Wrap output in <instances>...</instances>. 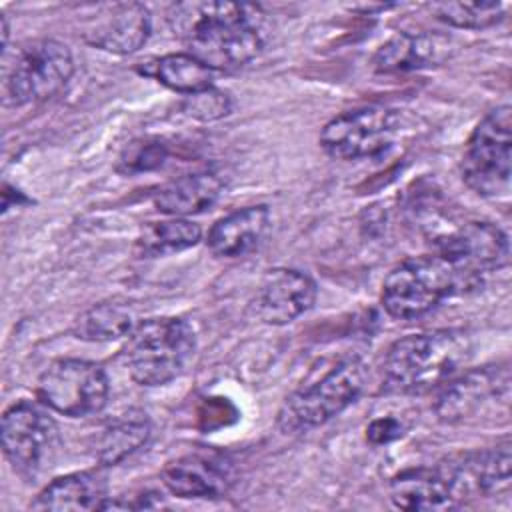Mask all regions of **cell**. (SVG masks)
<instances>
[{
	"mask_svg": "<svg viewBox=\"0 0 512 512\" xmlns=\"http://www.w3.org/2000/svg\"><path fill=\"white\" fill-rule=\"evenodd\" d=\"M108 500L106 476L100 470H82L54 478L30 502V510H104Z\"/></svg>",
	"mask_w": 512,
	"mask_h": 512,
	"instance_id": "ac0fdd59",
	"label": "cell"
},
{
	"mask_svg": "<svg viewBox=\"0 0 512 512\" xmlns=\"http://www.w3.org/2000/svg\"><path fill=\"white\" fill-rule=\"evenodd\" d=\"M0 442L14 472L30 480L54 460L60 434L54 418L42 406L20 400L2 414Z\"/></svg>",
	"mask_w": 512,
	"mask_h": 512,
	"instance_id": "ba28073f",
	"label": "cell"
},
{
	"mask_svg": "<svg viewBox=\"0 0 512 512\" xmlns=\"http://www.w3.org/2000/svg\"><path fill=\"white\" fill-rule=\"evenodd\" d=\"M80 34L86 44L104 52L132 54L150 36V12L140 2L108 4L84 22Z\"/></svg>",
	"mask_w": 512,
	"mask_h": 512,
	"instance_id": "5bb4252c",
	"label": "cell"
},
{
	"mask_svg": "<svg viewBox=\"0 0 512 512\" xmlns=\"http://www.w3.org/2000/svg\"><path fill=\"white\" fill-rule=\"evenodd\" d=\"M508 390L510 374L506 366L472 368L444 382L434 412L446 424L466 422L498 402L508 404Z\"/></svg>",
	"mask_w": 512,
	"mask_h": 512,
	"instance_id": "7c38bea8",
	"label": "cell"
},
{
	"mask_svg": "<svg viewBox=\"0 0 512 512\" xmlns=\"http://www.w3.org/2000/svg\"><path fill=\"white\" fill-rule=\"evenodd\" d=\"M196 352L192 326L174 316L148 318L134 326L122 350L128 374L140 386H162L178 378Z\"/></svg>",
	"mask_w": 512,
	"mask_h": 512,
	"instance_id": "3957f363",
	"label": "cell"
},
{
	"mask_svg": "<svg viewBox=\"0 0 512 512\" xmlns=\"http://www.w3.org/2000/svg\"><path fill=\"white\" fill-rule=\"evenodd\" d=\"M512 162V108L508 104L490 110L470 134L460 174L464 184L480 196H500L510 186Z\"/></svg>",
	"mask_w": 512,
	"mask_h": 512,
	"instance_id": "8992f818",
	"label": "cell"
},
{
	"mask_svg": "<svg viewBox=\"0 0 512 512\" xmlns=\"http://www.w3.org/2000/svg\"><path fill=\"white\" fill-rule=\"evenodd\" d=\"M430 10L438 20L468 30H482L498 24L504 18L506 6L500 2H438Z\"/></svg>",
	"mask_w": 512,
	"mask_h": 512,
	"instance_id": "484cf974",
	"label": "cell"
},
{
	"mask_svg": "<svg viewBox=\"0 0 512 512\" xmlns=\"http://www.w3.org/2000/svg\"><path fill=\"white\" fill-rule=\"evenodd\" d=\"M136 326V316L130 304L124 302H100L84 310L72 326V332L80 340L108 342L128 336Z\"/></svg>",
	"mask_w": 512,
	"mask_h": 512,
	"instance_id": "603a6c76",
	"label": "cell"
},
{
	"mask_svg": "<svg viewBox=\"0 0 512 512\" xmlns=\"http://www.w3.org/2000/svg\"><path fill=\"white\" fill-rule=\"evenodd\" d=\"M108 376L90 360H54L36 382V396L42 406L70 418H84L100 412L108 402Z\"/></svg>",
	"mask_w": 512,
	"mask_h": 512,
	"instance_id": "52a82bcc",
	"label": "cell"
},
{
	"mask_svg": "<svg viewBox=\"0 0 512 512\" xmlns=\"http://www.w3.org/2000/svg\"><path fill=\"white\" fill-rule=\"evenodd\" d=\"M202 238V230L188 218H170L162 222H150L142 228L136 250L140 256L154 258L192 248Z\"/></svg>",
	"mask_w": 512,
	"mask_h": 512,
	"instance_id": "d4e9b609",
	"label": "cell"
},
{
	"mask_svg": "<svg viewBox=\"0 0 512 512\" xmlns=\"http://www.w3.org/2000/svg\"><path fill=\"white\" fill-rule=\"evenodd\" d=\"M404 434V426L398 418L394 416H382L376 418L368 424L366 428V440L374 446H382V444H390L394 440H398Z\"/></svg>",
	"mask_w": 512,
	"mask_h": 512,
	"instance_id": "f1b7e54d",
	"label": "cell"
},
{
	"mask_svg": "<svg viewBox=\"0 0 512 512\" xmlns=\"http://www.w3.org/2000/svg\"><path fill=\"white\" fill-rule=\"evenodd\" d=\"M142 72L154 76L166 88L180 94H188V96L212 88V80H214L212 70L188 52H174V54L160 56L150 64V68Z\"/></svg>",
	"mask_w": 512,
	"mask_h": 512,
	"instance_id": "cb8c5ba5",
	"label": "cell"
},
{
	"mask_svg": "<svg viewBox=\"0 0 512 512\" xmlns=\"http://www.w3.org/2000/svg\"><path fill=\"white\" fill-rule=\"evenodd\" d=\"M398 114L370 104L334 116L320 132V146L336 160H360L382 154L394 140Z\"/></svg>",
	"mask_w": 512,
	"mask_h": 512,
	"instance_id": "9c48e42d",
	"label": "cell"
},
{
	"mask_svg": "<svg viewBox=\"0 0 512 512\" xmlns=\"http://www.w3.org/2000/svg\"><path fill=\"white\" fill-rule=\"evenodd\" d=\"M510 442L462 454L458 458L446 460L456 502L462 504L472 496H494L498 492H506L510 486Z\"/></svg>",
	"mask_w": 512,
	"mask_h": 512,
	"instance_id": "2e32d148",
	"label": "cell"
},
{
	"mask_svg": "<svg viewBox=\"0 0 512 512\" xmlns=\"http://www.w3.org/2000/svg\"><path fill=\"white\" fill-rule=\"evenodd\" d=\"M368 366L360 356H346L316 382L294 390L280 406L276 426L284 434L308 432L348 408L364 390Z\"/></svg>",
	"mask_w": 512,
	"mask_h": 512,
	"instance_id": "277c9868",
	"label": "cell"
},
{
	"mask_svg": "<svg viewBox=\"0 0 512 512\" xmlns=\"http://www.w3.org/2000/svg\"><path fill=\"white\" fill-rule=\"evenodd\" d=\"M264 12L256 4L176 2L166 20L188 54L214 70H236L264 46Z\"/></svg>",
	"mask_w": 512,
	"mask_h": 512,
	"instance_id": "6da1fadb",
	"label": "cell"
},
{
	"mask_svg": "<svg viewBox=\"0 0 512 512\" xmlns=\"http://www.w3.org/2000/svg\"><path fill=\"white\" fill-rule=\"evenodd\" d=\"M184 108L192 118H198V120L206 122V120H216V118L228 114L230 100L224 92L208 88V90L190 94Z\"/></svg>",
	"mask_w": 512,
	"mask_h": 512,
	"instance_id": "83f0119b",
	"label": "cell"
},
{
	"mask_svg": "<svg viewBox=\"0 0 512 512\" xmlns=\"http://www.w3.org/2000/svg\"><path fill=\"white\" fill-rule=\"evenodd\" d=\"M434 254L442 256L458 274L460 286H472L482 274L508 264L506 234L490 222H466L434 240Z\"/></svg>",
	"mask_w": 512,
	"mask_h": 512,
	"instance_id": "8fae6325",
	"label": "cell"
},
{
	"mask_svg": "<svg viewBox=\"0 0 512 512\" xmlns=\"http://www.w3.org/2000/svg\"><path fill=\"white\" fill-rule=\"evenodd\" d=\"M152 432L150 418L144 410L130 408L110 420L96 438L94 456L102 466H114L142 448Z\"/></svg>",
	"mask_w": 512,
	"mask_h": 512,
	"instance_id": "7402d4cb",
	"label": "cell"
},
{
	"mask_svg": "<svg viewBox=\"0 0 512 512\" xmlns=\"http://www.w3.org/2000/svg\"><path fill=\"white\" fill-rule=\"evenodd\" d=\"M460 286L454 268L438 254H424L402 260L382 284L380 302L388 316L412 320L436 308Z\"/></svg>",
	"mask_w": 512,
	"mask_h": 512,
	"instance_id": "5b68a950",
	"label": "cell"
},
{
	"mask_svg": "<svg viewBox=\"0 0 512 512\" xmlns=\"http://www.w3.org/2000/svg\"><path fill=\"white\" fill-rule=\"evenodd\" d=\"M316 300V282L294 268H272L260 280L250 302L254 318L264 324H290L312 308Z\"/></svg>",
	"mask_w": 512,
	"mask_h": 512,
	"instance_id": "4fadbf2b",
	"label": "cell"
},
{
	"mask_svg": "<svg viewBox=\"0 0 512 512\" xmlns=\"http://www.w3.org/2000/svg\"><path fill=\"white\" fill-rule=\"evenodd\" d=\"M224 182L214 172H192L162 184L152 200L154 206L172 218H186L210 208L222 194Z\"/></svg>",
	"mask_w": 512,
	"mask_h": 512,
	"instance_id": "ffe728a7",
	"label": "cell"
},
{
	"mask_svg": "<svg viewBox=\"0 0 512 512\" xmlns=\"http://www.w3.org/2000/svg\"><path fill=\"white\" fill-rule=\"evenodd\" d=\"M8 34H10L8 20H6V16L2 14V46H6V44H8Z\"/></svg>",
	"mask_w": 512,
	"mask_h": 512,
	"instance_id": "f546056e",
	"label": "cell"
},
{
	"mask_svg": "<svg viewBox=\"0 0 512 512\" xmlns=\"http://www.w3.org/2000/svg\"><path fill=\"white\" fill-rule=\"evenodd\" d=\"M268 226V206H246L218 218L206 234V246L214 256L240 258L252 252L262 242Z\"/></svg>",
	"mask_w": 512,
	"mask_h": 512,
	"instance_id": "d6986e66",
	"label": "cell"
},
{
	"mask_svg": "<svg viewBox=\"0 0 512 512\" xmlns=\"http://www.w3.org/2000/svg\"><path fill=\"white\" fill-rule=\"evenodd\" d=\"M388 498L400 510H442L458 506L444 462L398 472L388 484Z\"/></svg>",
	"mask_w": 512,
	"mask_h": 512,
	"instance_id": "e0dca14e",
	"label": "cell"
},
{
	"mask_svg": "<svg viewBox=\"0 0 512 512\" xmlns=\"http://www.w3.org/2000/svg\"><path fill=\"white\" fill-rule=\"evenodd\" d=\"M168 150L162 142L156 140H140L132 142L124 148L118 158V170L124 174H138L148 172L164 164Z\"/></svg>",
	"mask_w": 512,
	"mask_h": 512,
	"instance_id": "4316f807",
	"label": "cell"
},
{
	"mask_svg": "<svg viewBox=\"0 0 512 512\" xmlns=\"http://www.w3.org/2000/svg\"><path fill=\"white\" fill-rule=\"evenodd\" d=\"M448 48V42L430 34H396L384 42L374 58L372 68L380 74L408 72L432 62H438Z\"/></svg>",
	"mask_w": 512,
	"mask_h": 512,
	"instance_id": "44dd1931",
	"label": "cell"
},
{
	"mask_svg": "<svg viewBox=\"0 0 512 512\" xmlns=\"http://www.w3.org/2000/svg\"><path fill=\"white\" fill-rule=\"evenodd\" d=\"M232 462L218 452H190L162 468V484L178 498H220L234 484Z\"/></svg>",
	"mask_w": 512,
	"mask_h": 512,
	"instance_id": "9a60e30c",
	"label": "cell"
},
{
	"mask_svg": "<svg viewBox=\"0 0 512 512\" xmlns=\"http://www.w3.org/2000/svg\"><path fill=\"white\" fill-rule=\"evenodd\" d=\"M470 356L456 330H430L396 340L384 358L382 388L388 394H422L458 374Z\"/></svg>",
	"mask_w": 512,
	"mask_h": 512,
	"instance_id": "7a4b0ae2",
	"label": "cell"
},
{
	"mask_svg": "<svg viewBox=\"0 0 512 512\" xmlns=\"http://www.w3.org/2000/svg\"><path fill=\"white\" fill-rule=\"evenodd\" d=\"M72 72L74 58L66 44L54 38L34 40L18 52L6 90L18 106L44 102L66 86Z\"/></svg>",
	"mask_w": 512,
	"mask_h": 512,
	"instance_id": "30bf717a",
	"label": "cell"
}]
</instances>
